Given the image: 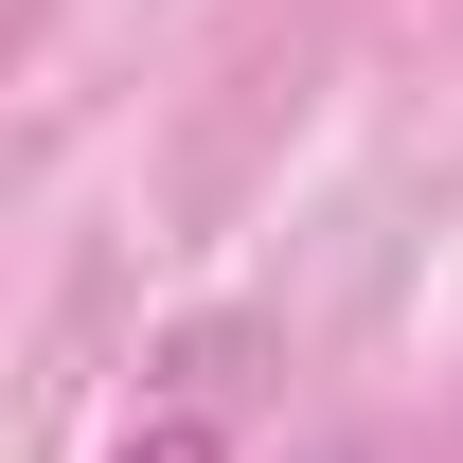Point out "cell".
I'll list each match as a JSON object with an SVG mask.
<instances>
[{
	"mask_svg": "<svg viewBox=\"0 0 463 463\" xmlns=\"http://www.w3.org/2000/svg\"><path fill=\"white\" fill-rule=\"evenodd\" d=\"M108 463H232V446H214V428H196V410H143V428H125Z\"/></svg>",
	"mask_w": 463,
	"mask_h": 463,
	"instance_id": "obj_1",
	"label": "cell"
}]
</instances>
